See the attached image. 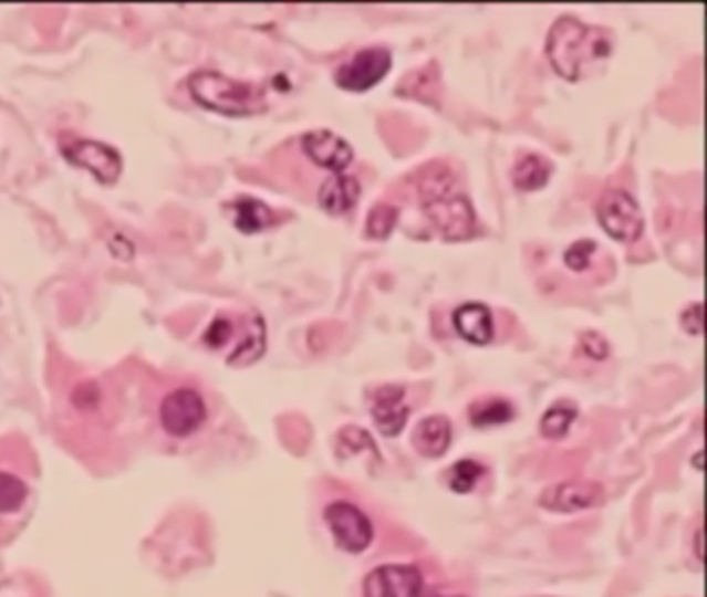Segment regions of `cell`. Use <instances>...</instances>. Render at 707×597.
I'll return each instance as SVG.
<instances>
[{"label":"cell","mask_w":707,"mask_h":597,"mask_svg":"<svg viewBox=\"0 0 707 597\" xmlns=\"http://www.w3.org/2000/svg\"><path fill=\"white\" fill-rule=\"evenodd\" d=\"M396 222H398V208L393 206V203L380 201L367 214L365 234L370 239L382 241V239H386L391 232L395 231Z\"/></svg>","instance_id":"obj_22"},{"label":"cell","mask_w":707,"mask_h":597,"mask_svg":"<svg viewBox=\"0 0 707 597\" xmlns=\"http://www.w3.org/2000/svg\"><path fill=\"white\" fill-rule=\"evenodd\" d=\"M595 214L602 229L621 243H633L642 237L645 227L642 208L623 189H609L597 201Z\"/></svg>","instance_id":"obj_4"},{"label":"cell","mask_w":707,"mask_h":597,"mask_svg":"<svg viewBox=\"0 0 707 597\" xmlns=\"http://www.w3.org/2000/svg\"><path fill=\"white\" fill-rule=\"evenodd\" d=\"M695 554L704 563V527H699L695 533Z\"/></svg>","instance_id":"obj_30"},{"label":"cell","mask_w":707,"mask_h":597,"mask_svg":"<svg viewBox=\"0 0 707 597\" xmlns=\"http://www.w3.org/2000/svg\"><path fill=\"white\" fill-rule=\"evenodd\" d=\"M680 326L689 334L699 336L704 332V305L701 303H692L680 315Z\"/></svg>","instance_id":"obj_28"},{"label":"cell","mask_w":707,"mask_h":597,"mask_svg":"<svg viewBox=\"0 0 707 597\" xmlns=\"http://www.w3.org/2000/svg\"><path fill=\"white\" fill-rule=\"evenodd\" d=\"M232 212H235V227L247 234L266 231L272 224H277V214L260 199L237 198L232 201Z\"/></svg>","instance_id":"obj_17"},{"label":"cell","mask_w":707,"mask_h":597,"mask_svg":"<svg viewBox=\"0 0 707 597\" xmlns=\"http://www.w3.org/2000/svg\"><path fill=\"white\" fill-rule=\"evenodd\" d=\"M486 467L471 459H462L459 463L453 464L446 473V480L453 492L457 494H469L476 490L477 483L484 480Z\"/></svg>","instance_id":"obj_21"},{"label":"cell","mask_w":707,"mask_h":597,"mask_svg":"<svg viewBox=\"0 0 707 597\" xmlns=\"http://www.w3.org/2000/svg\"><path fill=\"white\" fill-rule=\"evenodd\" d=\"M266 350V324H263L262 315H249L243 326L241 341L237 343V347L232 348L229 355V364L231 365H251L256 364Z\"/></svg>","instance_id":"obj_16"},{"label":"cell","mask_w":707,"mask_h":597,"mask_svg":"<svg viewBox=\"0 0 707 597\" xmlns=\"http://www.w3.org/2000/svg\"><path fill=\"white\" fill-rule=\"evenodd\" d=\"M376 448L378 447L372 440V436L362 430V428H355V426H346L336 436V450H339V457H343V459L351 457V454H360L362 450H370V452L378 454Z\"/></svg>","instance_id":"obj_23"},{"label":"cell","mask_w":707,"mask_h":597,"mask_svg":"<svg viewBox=\"0 0 707 597\" xmlns=\"http://www.w3.org/2000/svg\"><path fill=\"white\" fill-rule=\"evenodd\" d=\"M579 345H581L585 355H590L592 359H597V362L606 359L610 355L609 341L602 334H597V332H583L579 336Z\"/></svg>","instance_id":"obj_27"},{"label":"cell","mask_w":707,"mask_h":597,"mask_svg":"<svg viewBox=\"0 0 707 597\" xmlns=\"http://www.w3.org/2000/svg\"><path fill=\"white\" fill-rule=\"evenodd\" d=\"M330 533L336 546L349 554H362L374 542V525L360 506L339 500L324 511Z\"/></svg>","instance_id":"obj_5"},{"label":"cell","mask_w":707,"mask_h":597,"mask_svg":"<svg viewBox=\"0 0 707 597\" xmlns=\"http://www.w3.org/2000/svg\"><path fill=\"white\" fill-rule=\"evenodd\" d=\"M301 146L313 165L326 168L334 175L345 172L346 166L353 163V148L336 133H305L301 139Z\"/></svg>","instance_id":"obj_12"},{"label":"cell","mask_w":707,"mask_h":597,"mask_svg":"<svg viewBox=\"0 0 707 597\" xmlns=\"http://www.w3.org/2000/svg\"><path fill=\"white\" fill-rule=\"evenodd\" d=\"M417 597H462V596H450V594H445V591H440V589H422V591H419V596Z\"/></svg>","instance_id":"obj_31"},{"label":"cell","mask_w":707,"mask_h":597,"mask_svg":"<svg viewBox=\"0 0 707 597\" xmlns=\"http://www.w3.org/2000/svg\"><path fill=\"white\" fill-rule=\"evenodd\" d=\"M393 65L391 50L370 46L363 49L334 73V82L349 92H367L382 82Z\"/></svg>","instance_id":"obj_7"},{"label":"cell","mask_w":707,"mask_h":597,"mask_svg":"<svg viewBox=\"0 0 707 597\" xmlns=\"http://www.w3.org/2000/svg\"><path fill=\"white\" fill-rule=\"evenodd\" d=\"M550 175H552V166L545 158L538 154H526L523 158L517 160V165L512 166L510 177L519 191H538L550 181Z\"/></svg>","instance_id":"obj_19"},{"label":"cell","mask_w":707,"mask_h":597,"mask_svg":"<svg viewBox=\"0 0 707 597\" xmlns=\"http://www.w3.org/2000/svg\"><path fill=\"white\" fill-rule=\"evenodd\" d=\"M595 249H597L595 241L581 239V241H576L571 248L566 249L564 264L569 265L571 270H575V272H585L592 265V255L595 253Z\"/></svg>","instance_id":"obj_26"},{"label":"cell","mask_w":707,"mask_h":597,"mask_svg":"<svg viewBox=\"0 0 707 597\" xmlns=\"http://www.w3.org/2000/svg\"><path fill=\"white\" fill-rule=\"evenodd\" d=\"M208 409L194 388H177L160 405L163 428L175 438H187L204 426Z\"/></svg>","instance_id":"obj_8"},{"label":"cell","mask_w":707,"mask_h":597,"mask_svg":"<svg viewBox=\"0 0 707 597\" xmlns=\"http://www.w3.org/2000/svg\"><path fill=\"white\" fill-rule=\"evenodd\" d=\"M612 32L600 25H588L576 17H560L545 40V56L552 69L566 82H581L595 66L612 56Z\"/></svg>","instance_id":"obj_1"},{"label":"cell","mask_w":707,"mask_h":597,"mask_svg":"<svg viewBox=\"0 0 707 597\" xmlns=\"http://www.w3.org/2000/svg\"><path fill=\"white\" fill-rule=\"evenodd\" d=\"M450 442L453 426L445 415H432L428 419L419 421V426L413 431V447L428 459H438L446 454Z\"/></svg>","instance_id":"obj_15"},{"label":"cell","mask_w":707,"mask_h":597,"mask_svg":"<svg viewBox=\"0 0 707 597\" xmlns=\"http://www.w3.org/2000/svg\"><path fill=\"white\" fill-rule=\"evenodd\" d=\"M576 407L569 400H560L554 402L545 413H543L542 421H540V430H542L543 438L548 440H560L564 438L571 426L575 423Z\"/></svg>","instance_id":"obj_20"},{"label":"cell","mask_w":707,"mask_h":597,"mask_svg":"<svg viewBox=\"0 0 707 597\" xmlns=\"http://www.w3.org/2000/svg\"><path fill=\"white\" fill-rule=\"evenodd\" d=\"M98 392H96V386L92 384H82L77 390H75V402L80 407H90V402H96Z\"/></svg>","instance_id":"obj_29"},{"label":"cell","mask_w":707,"mask_h":597,"mask_svg":"<svg viewBox=\"0 0 707 597\" xmlns=\"http://www.w3.org/2000/svg\"><path fill=\"white\" fill-rule=\"evenodd\" d=\"M467 415L474 428H493L512 421L514 407L505 397H481L469 405Z\"/></svg>","instance_id":"obj_18"},{"label":"cell","mask_w":707,"mask_h":597,"mask_svg":"<svg viewBox=\"0 0 707 597\" xmlns=\"http://www.w3.org/2000/svg\"><path fill=\"white\" fill-rule=\"evenodd\" d=\"M604 498H606V490L597 481H562L543 490L540 506L552 513H581V511L600 506Z\"/></svg>","instance_id":"obj_9"},{"label":"cell","mask_w":707,"mask_h":597,"mask_svg":"<svg viewBox=\"0 0 707 597\" xmlns=\"http://www.w3.org/2000/svg\"><path fill=\"white\" fill-rule=\"evenodd\" d=\"M191 98L204 108L227 116L262 115L268 111V98L262 85L237 82L210 69L196 71L187 80Z\"/></svg>","instance_id":"obj_2"},{"label":"cell","mask_w":707,"mask_h":597,"mask_svg":"<svg viewBox=\"0 0 707 597\" xmlns=\"http://www.w3.org/2000/svg\"><path fill=\"white\" fill-rule=\"evenodd\" d=\"M360 196H362L360 181L351 175L341 172V175H332L330 179L322 182L318 191V201L329 214L341 216L355 208Z\"/></svg>","instance_id":"obj_13"},{"label":"cell","mask_w":707,"mask_h":597,"mask_svg":"<svg viewBox=\"0 0 707 597\" xmlns=\"http://www.w3.org/2000/svg\"><path fill=\"white\" fill-rule=\"evenodd\" d=\"M63 156L71 165L80 166L83 170L92 172L100 182H115L121 177L123 170V158L115 148L92 142V139H80V137H69L66 142H61Z\"/></svg>","instance_id":"obj_6"},{"label":"cell","mask_w":707,"mask_h":597,"mask_svg":"<svg viewBox=\"0 0 707 597\" xmlns=\"http://www.w3.org/2000/svg\"><path fill=\"white\" fill-rule=\"evenodd\" d=\"M453 324L471 345H488L493 338L492 312L484 303H465L455 310Z\"/></svg>","instance_id":"obj_14"},{"label":"cell","mask_w":707,"mask_h":597,"mask_svg":"<svg viewBox=\"0 0 707 597\" xmlns=\"http://www.w3.org/2000/svg\"><path fill=\"white\" fill-rule=\"evenodd\" d=\"M422 208L428 214L429 222L446 241H465L471 239L476 232V210L471 201L465 196H457L455 191L438 193L432 198L422 199Z\"/></svg>","instance_id":"obj_3"},{"label":"cell","mask_w":707,"mask_h":597,"mask_svg":"<svg viewBox=\"0 0 707 597\" xmlns=\"http://www.w3.org/2000/svg\"><path fill=\"white\" fill-rule=\"evenodd\" d=\"M370 413L382 436L395 438L405 430L412 413L407 405V390L398 384L380 386L370 398Z\"/></svg>","instance_id":"obj_11"},{"label":"cell","mask_w":707,"mask_h":597,"mask_svg":"<svg viewBox=\"0 0 707 597\" xmlns=\"http://www.w3.org/2000/svg\"><path fill=\"white\" fill-rule=\"evenodd\" d=\"M424 577L413 564H384L363 579V597H417Z\"/></svg>","instance_id":"obj_10"},{"label":"cell","mask_w":707,"mask_h":597,"mask_svg":"<svg viewBox=\"0 0 707 597\" xmlns=\"http://www.w3.org/2000/svg\"><path fill=\"white\" fill-rule=\"evenodd\" d=\"M232 334H235V324L231 317L218 315L208 326V331L204 332V343L210 348L227 347L232 341Z\"/></svg>","instance_id":"obj_25"},{"label":"cell","mask_w":707,"mask_h":597,"mask_svg":"<svg viewBox=\"0 0 707 597\" xmlns=\"http://www.w3.org/2000/svg\"><path fill=\"white\" fill-rule=\"evenodd\" d=\"M28 498V485L23 481L0 471V514L15 513Z\"/></svg>","instance_id":"obj_24"}]
</instances>
